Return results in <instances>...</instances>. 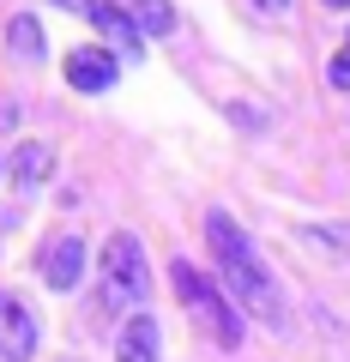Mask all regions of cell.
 Instances as JSON below:
<instances>
[{"mask_svg": "<svg viewBox=\"0 0 350 362\" xmlns=\"http://www.w3.org/2000/svg\"><path fill=\"white\" fill-rule=\"evenodd\" d=\"M115 73H121V61L109 49H73L66 54V85L73 90H109Z\"/></svg>", "mask_w": 350, "mask_h": 362, "instance_id": "obj_6", "label": "cell"}, {"mask_svg": "<svg viewBox=\"0 0 350 362\" xmlns=\"http://www.w3.org/2000/svg\"><path fill=\"white\" fill-rule=\"evenodd\" d=\"M30 356H37V314L13 290H0V362H30Z\"/></svg>", "mask_w": 350, "mask_h": 362, "instance_id": "obj_4", "label": "cell"}, {"mask_svg": "<svg viewBox=\"0 0 350 362\" xmlns=\"http://www.w3.org/2000/svg\"><path fill=\"white\" fill-rule=\"evenodd\" d=\"M326 78H332V90H350V49H338L326 61Z\"/></svg>", "mask_w": 350, "mask_h": 362, "instance_id": "obj_13", "label": "cell"}, {"mask_svg": "<svg viewBox=\"0 0 350 362\" xmlns=\"http://www.w3.org/2000/svg\"><path fill=\"white\" fill-rule=\"evenodd\" d=\"M115 362H157V320L151 314H133L115 338Z\"/></svg>", "mask_w": 350, "mask_h": 362, "instance_id": "obj_9", "label": "cell"}, {"mask_svg": "<svg viewBox=\"0 0 350 362\" xmlns=\"http://www.w3.org/2000/svg\"><path fill=\"white\" fill-rule=\"evenodd\" d=\"M254 6H259V13H284L290 0H254Z\"/></svg>", "mask_w": 350, "mask_h": 362, "instance_id": "obj_15", "label": "cell"}, {"mask_svg": "<svg viewBox=\"0 0 350 362\" xmlns=\"http://www.w3.org/2000/svg\"><path fill=\"white\" fill-rule=\"evenodd\" d=\"M206 247L218 254V278L230 284V296L242 302V308L254 314V320H266V326H284V296H278L272 272L259 266L254 242L242 235V223H235L230 211H206Z\"/></svg>", "mask_w": 350, "mask_h": 362, "instance_id": "obj_1", "label": "cell"}, {"mask_svg": "<svg viewBox=\"0 0 350 362\" xmlns=\"http://www.w3.org/2000/svg\"><path fill=\"white\" fill-rule=\"evenodd\" d=\"M115 6L133 18V30H139V37H175V25H182L169 0H115Z\"/></svg>", "mask_w": 350, "mask_h": 362, "instance_id": "obj_8", "label": "cell"}, {"mask_svg": "<svg viewBox=\"0 0 350 362\" xmlns=\"http://www.w3.org/2000/svg\"><path fill=\"white\" fill-rule=\"evenodd\" d=\"M49 175H54V151H49L42 139H25V145L13 151V181L30 194V187H42Z\"/></svg>", "mask_w": 350, "mask_h": 362, "instance_id": "obj_10", "label": "cell"}, {"mask_svg": "<svg viewBox=\"0 0 350 362\" xmlns=\"http://www.w3.org/2000/svg\"><path fill=\"white\" fill-rule=\"evenodd\" d=\"M326 6H350V0H326Z\"/></svg>", "mask_w": 350, "mask_h": 362, "instance_id": "obj_16", "label": "cell"}, {"mask_svg": "<svg viewBox=\"0 0 350 362\" xmlns=\"http://www.w3.org/2000/svg\"><path fill=\"white\" fill-rule=\"evenodd\" d=\"M302 242H308V247H320V254H332V259H344V266H350V230H332V223H320V230H314V223H302Z\"/></svg>", "mask_w": 350, "mask_h": 362, "instance_id": "obj_12", "label": "cell"}, {"mask_svg": "<svg viewBox=\"0 0 350 362\" xmlns=\"http://www.w3.org/2000/svg\"><path fill=\"white\" fill-rule=\"evenodd\" d=\"M145 290H151V272H145V247L133 230H115L103 242V302L109 308H139Z\"/></svg>", "mask_w": 350, "mask_h": 362, "instance_id": "obj_3", "label": "cell"}, {"mask_svg": "<svg viewBox=\"0 0 350 362\" xmlns=\"http://www.w3.org/2000/svg\"><path fill=\"white\" fill-rule=\"evenodd\" d=\"M85 266H91V259H85V242H78L73 230L66 235H54L49 247H42V284L49 290H78V278H85Z\"/></svg>", "mask_w": 350, "mask_h": 362, "instance_id": "obj_5", "label": "cell"}, {"mask_svg": "<svg viewBox=\"0 0 350 362\" xmlns=\"http://www.w3.org/2000/svg\"><path fill=\"white\" fill-rule=\"evenodd\" d=\"M54 6H66V13H85V18H91V6H97V0H54Z\"/></svg>", "mask_w": 350, "mask_h": 362, "instance_id": "obj_14", "label": "cell"}, {"mask_svg": "<svg viewBox=\"0 0 350 362\" xmlns=\"http://www.w3.org/2000/svg\"><path fill=\"white\" fill-rule=\"evenodd\" d=\"M6 49H13L18 61H30V66H37L42 54H49V42H42V25H37L30 13H18L13 25H6Z\"/></svg>", "mask_w": 350, "mask_h": 362, "instance_id": "obj_11", "label": "cell"}, {"mask_svg": "<svg viewBox=\"0 0 350 362\" xmlns=\"http://www.w3.org/2000/svg\"><path fill=\"white\" fill-rule=\"evenodd\" d=\"M169 278H175V296H182L187 308H194L199 320H206V332L218 338L223 350H235V344H242V314H235V302L223 296V290L211 284V278H199V272L187 266V259H175V266H169Z\"/></svg>", "mask_w": 350, "mask_h": 362, "instance_id": "obj_2", "label": "cell"}, {"mask_svg": "<svg viewBox=\"0 0 350 362\" xmlns=\"http://www.w3.org/2000/svg\"><path fill=\"white\" fill-rule=\"evenodd\" d=\"M344 49H350V42H344Z\"/></svg>", "mask_w": 350, "mask_h": 362, "instance_id": "obj_17", "label": "cell"}, {"mask_svg": "<svg viewBox=\"0 0 350 362\" xmlns=\"http://www.w3.org/2000/svg\"><path fill=\"white\" fill-rule=\"evenodd\" d=\"M91 25L103 30V37L115 42V49H127V61H139V54H145V37L133 30V18L121 13L115 0H97V6H91Z\"/></svg>", "mask_w": 350, "mask_h": 362, "instance_id": "obj_7", "label": "cell"}]
</instances>
